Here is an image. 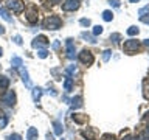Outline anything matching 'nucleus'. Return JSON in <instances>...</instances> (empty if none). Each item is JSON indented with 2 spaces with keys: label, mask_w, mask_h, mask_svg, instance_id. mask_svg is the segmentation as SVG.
<instances>
[{
  "label": "nucleus",
  "mask_w": 149,
  "mask_h": 140,
  "mask_svg": "<svg viewBox=\"0 0 149 140\" xmlns=\"http://www.w3.org/2000/svg\"><path fill=\"white\" fill-rule=\"evenodd\" d=\"M62 25V20H61L59 16H50L44 20V28L45 30H58Z\"/></svg>",
  "instance_id": "nucleus-1"
},
{
  "label": "nucleus",
  "mask_w": 149,
  "mask_h": 140,
  "mask_svg": "<svg viewBox=\"0 0 149 140\" xmlns=\"http://www.w3.org/2000/svg\"><path fill=\"white\" fill-rule=\"evenodd\" d=\"M6 6H8L9 9H13L14 13H22L25 5H23L22 0H8V2H6Z\"/></svg>",
  "instance_id": "nucleus-2"
},
{
  "label": "nucleus",
  "mask_w": 149,
  "mask_h": 140,
  "mask_svg": "<svg viewBox=\"0 0 149 140\" xmlns=\"http://www.w3.org/2000/svg\"><path fill=\"white\" fill-rule=\"evenodd\" d=\"M79 61H81L84 65H92L93 64V55L88 50H82L81 53H79Z\"/></svg>",
  "instance_id": "nucleus-3"
},
{
  "label": "nucleus",
  "mask_w": 149,
  "mask_h": 140,
  "mask_svg": "<svg viewBox=\"0 0 149 140\" xmlns=\"http://www.w3.org/2000/svg\"><path fill=\"white\" fill-rule=\"evenodd\" d=\"M2 101L5 103V104H8V106H14V104H16V93H14L13 90H8L3 95Z\"/></svg>",
  "instance_id": "nucleus-4"
},
{
  "label": "nucleus",
  "mask_w": 149,
  "mask_h": 140,
  "mask_svg": "<svg viewBox=\"0 0 149 140\" xmlns=\"http://www.w3.org/2000/svg\"><path fill=\"white\" fill-rule=\"evenodd\" d=\"M124 51H127V53H132V51H137L138 50V42L135 39H130V41H126L124 45H123Z\"/></svg>",
  "instance_id": "nucleus-5"
},
{
  "label": "nucleus",
  "mask_w": 149,
  "mask_h": 140,
  "mask_svg": "<svg viewBox=\"0 0 149 140\" xmlns=\"http://www.w3.org/2000/svg\"><path fill=\"white\" fill-rule=\"evenodd\" d=\"M65 45H67V56L70 59H74V58H76V48H74L73 41L67 39V41H65Z\"/></svg>",
  "instance_id": "nucleus-6"
},
{
  "label": "nucleus",
  "mask_w": 149,
  "mask_h": 140,
  "mask_svg": "<svg viewBox=\"0 0 149 140\" xmlns=\"http://www.w3.org/2000/svg\"><path fill=\"white\" fill-rule=\"evenodd\" d=\"M31 45L34 47V48H40V47L48 45V39H47L45 36H37V37H34V41L31 42Z\"/></svg>",
  "instance_id": "nucleus-7"
},
{
  "label": "nucleus",
  "mask_w": 149,
  "mask_h": 140,
  "mask_svg": "<svg viewBox=\"0 0 149 140\" xmlns=\"http://www.w3.org/2000/svg\"><path fill=\"white\" fill-rule=\"evenodd\" d=\"M78 6H79L78 0H65V3L62 5V9L64 11H74V9H78Z\"/></svg>",
  "instance_id": "nucleus-8"
},
{
  "label": "nucleus",
  "mask_w": 149,
  "mask_h": 140,
  "mask_svg": "<svg viewBox=\"0 0 149 140\" xmlns=\"http://www.w3.org/2000/svg\"><path fill=\"white\" fill-rule=\"evenodd\" d=\"M26 20L30 23H36L37 22V9L34 6H30L26 11Z\"/></svg>",
  "instance_id": "nucleus-9"
},
{
  "label": "nucleus",
  "mask_w": 149,
  "mask_h": 140,
  "mask_svg": "<svg viewBox=\"0 0 149 140\" xmlns=\"http://www.w3.org/2000/svg\"><path fill=\"white\" fill-rule=\"evenodd\" d=\"M96 135H98V131L95 128H88L84 131V137L87 140H96Z\"/></svg>",
  "instance_id": "nucleus-10"
},
{
  "label": "nucleus",
  "mask_w": 149,
  "mask_h": 140,
  "mask_svg": "<svg viewBox=\"0 0 149 140\" xmlns=\"http://www.w3.org/2000/svg\"><path fill=\"white\" fill-rule=\"evenodd\" d=\"M72 118H73L74 123H78V125L87 123V115H84V114H74V115H72Z\"/></svg>",
  "instance_id": "nucleus-11"
},
{
  "label": "nucleus",
  "mask_w": 149,
  "mask_h": 140,
  "mask_svg": "<svg viewBox=\"0 0 149 140\" xmlns=\"http://www.w3.org/2000/svg\"><path fill=\"white\" fill-rule=\"evenodd\" d=\"M39 137V132H37L36 128H28L26 131V140H37Z\"/></svg>",
  "instance_id": "nucleus-12"
},
{
  "label": "nucleus",
  "mask_w": 149,
  "mask_h": 140,
  "mask_svg": "<svg viewBox=\"0 0 149 140\" xmlns=\"http://www.w3.org/2000/svg\"><path fill=\"white\" fill-rule=\"evenodd\" d=\"M19 72H20V75H22V79H23V83H25V86H26V87H31V81H30V78H28L26 69L20 67V69H19Z\"/></svg>",
  "instance_id": "nucleus-13"
},
{
  "label": "nucleus",
  "mask_w": 149,
  "mask_h": 140,
  "mask_svg": "<svg viewBox=\"0 0 149 140\" xmlns=\"http://www.w3.org/2000/svg\"><path fill=\"white\" fill-rule=\"evenodd\" d=\"M64 89H65V92H70V90L73 89V79L70 78V76L65 78V81H64Z\"/></svg>",
  "instance_id": "nucleus-14"
},
{
  "label": "nucleus",
  "mask_w": 149,
  "mask_h": 140,
  "mask_svg": "<svg viewBox=\"0 0 149 140\" xmlns=\"http://www.w3.org/2000/svg\"><path fill=\"white\" fill-rule=\"evenodd\" d=\"M53 128H54V134H56V135H61V134H62V131H64L62 123H61V121H58V120L53 123Z\"/></svg>",
  "instance_id": "nucleus-15"
},
{
  "label": "nucleus",
  "mask_w": 149,
  "mask_h": 140,
  "mask_svg": "<svg viewBox=\"0 0 149 140\" xmlns=\"http://www.w3.org/2000/svg\"><path fill=\"white\" fill-rule=\"evenodd\" d=\"M11 64H13V67H16V69H20L22 65H23V61L19 58V56H14V58L11 59Z\"/></svg>",
  "instance_id": "nucleus-16"
},
{
  "label": "nucleus",
  "mask_w": 149,
  "mask_h": 140,
  "mask_svg": "<svg viewBox=\"0 0 149 140\" xmlns=\"http://www.w3.org/2000/svg\"><path fill=\"white\" fill-rule=\"evenodd\" d=\"M81 106H82V98L81 97H74L72 100V107L73 109H78V107H81Z\"/></svg>",
  "instance_id": "nucleus-17"
},
{
  "label": "nucleus",
  "mask_w": 149,
  "mask_h": 140,
  "mask_svg": "<svg viewBox=\"0 0 149 140\" xmlns=\"http://www.w3.org/2000/svg\"><path fill=\"white\" fill-rule=\"evenodd\" d=\"M8 86H9V79L6 76H2V75H0V90H5Z\"/></svg>",
  "instance_id": "nucleus-18"
},
{
  "label": "nucleus",
  "mask_w": 149,
  "mask_h": 140,
  "mask_svg": "<svg viewBox=\"0 0 149 140\" xmlns=\"http://www.w3.org/2000/svg\"><path fill=\"white\" fill-rule=\"evenodd\" d=\"M40 97H42V89L34 87V89H33V100H34V101H39Z\"/></svg>",
  "instance_id": "nucleus-19"
},
{
  "label": "nucleus",
  "mask_w": 149,
  "mask_h": 140,
  "mask_svg": "<svg viewBox=\"0 0 149 140\" xmlns=\"http://www.w3.org/2000/svg\"><path fill=\"white\" fill-rule=\"evenodd\" d=\"M0 16H2L6 22H9V23H13V17L9 16V13L6 11V9H0Z\"/></svg>",
  "instance_id": "nucleus-20"
},
{
  "label": "nucleus",
  "mask_w": 149,
  "mask_h": 140,
  "mask_svg": "<svg viewBox=\"0 0 149 140\" xmlns=\"http://www.w3.org/2000/svg\"><path fill=\"white\" fill-rule=\"evenodd\" d=\"M81 37L82 39H86V41H88L90 44H95V36H90V34H87V33H81Z\"/></svg>",
  "instance_id": "nucleus-21"
},
{
  "label": "nucleus",
  "mask_w": 149,
  "mask_h": 140,
  "mask_svg": "<svg viewBox=\"0 0 149 140\" xmlns=\"http://www.w3.org/2000/svg\"><path fill=\"white\" fill-rule=\"evenodd\" d=\"M102 19H104L106 22H110L112 19H113V14H112V11H104L102 13Z\"/></svg>",
  "instance_id": "nucleus-22"
},
{
  "label": "nucleus",
  "mask_w": 149,
  "mask_h": 140,
  "mask_svg": "<svg viewBox=\"0 0 149 140\" xmlns=\"http://www.w3.org/2000/svg\"><path fill=\"white\" fill-rule=\"evenodd\" d=\"M127 34H129V36H135V34H138V28H137V27H129Z\"/></svg>",
  "instance_id": "nucleus-23"
},
{
  "label": "nucleus",
  "mask_w": 149,
  "mask_h": 140,
  "mask_svg": "<svg viewBox=\"0 0 149 140\" xmlns=\"http://www.w3.org/2000/svg\"><path fill=\"white\" fill-rule=\"evenodd\" d=\"M110 55H112L110 50H104V51H102V61H109L110 59Z\"/></svg>",
  "instance_id": "nucleus-24"
},
{
  "label": "nucleus",
  "mask_w": 149,
  "mask_h": 140,
  "mask_svg": "<svg viewBox=\"0 0 149 140\" xmlns=\"http://www.w3.org/2000/svg\"><path fill=\"white\" fill-rule=\"evenodd\" d=\"M101 33H102V27L101 25L93 27V36H98V34H101Z\"/></svg>",
  "instance_id": "nucleus-25"
},
{
  "label": "nucleus",
  "mask_w": 149,
  "mask_h": 140,
  "mask_svg": "<svg viewBox=\"0 0 149 140\" xmlns=\"http://www.w3.org/2000/svg\"><path fill=\"white\" fill-rule=\"evenodd\" d=\"M6 140H22V137L19 134H9L6 137Z\"/></svg>",
  "instance_id": "nucleus-26"
},
{
  "label": "nucleus",
  "mask_w": 149,
  "mask_h": 140,
  "mask_svg": "<svg viewBox=\"0 0 149 140\" xmlns=\"http://www.w3.org/2000/svg\"><path fill=\"white\" fill-rule=\"evenodd\" d=\"M140 140H149V129L143 131L141 135H140Z\"/></svg>",
  "instance_id": "nucleus-27"
},
{
  "label": "nucleus",
  "mask_w": 149,
  "mask_h": 140,
  "mask_svg": "<svg viewBox=\"0 0 149 140\" xmlns=\"http://www.w3.org/2000/svg\"><path fill=\"white\" fill-rule=\"evenodd\" d=\"M72 73H76V67H74V65H70V67H67V75L70 76ZM70 78H72V76H70Z\"/></svg>",
  "instance_id": "nucleus-28"
},
{
  "label": "nucleus",
  "mask_w": 149,
  "mask_h": 140,
  "mask_svg": "<svg viewBox=\"0 0 149 140\" xmlns=\"http://www.w3.org/2000/svg\"><path fill=\"white\" fill-rule=\"evenodd\" d=\"M6 123H8V118L3 115L2 118H0V129H2V128H5V126H6Z\"/></svg>",
  "instance_id": "nucleus-29"
},
{
  "label": "nucleus",
  "mask_w": 149,
  "mask_h": 140,
  "mask_svg": "<svg viewBox=\"0 0 149 140\" xmlns=\"http://www.w3.org/2000/svg\"><path fill=\"white\" fill-rule=\"evenodd\" d=\"M37 55H39V58H42V59H44V58H47V56H48V51L42 48V50H39V53H37Z\"/></svg>",
  "instance_id": "nucleus-30"
},
{
  "label": "nucleus",
  "mask_w": 149,
  "mask_h": 140,
  "mask_svg": "<svg viewBox=\"0 0 149 140\" xmlns=\"http://www.w3.org/2000/svg\"><path fill=\"white\" fill-rule=\"evenodd\" d=\"M110 39L113 41V42H118V41L121 39V34H118V33H113V34L110 36Z\"/></svg>",
  "instance_id": "nucleus-31"
},
{
  "label": "nucleus",
  "mask_w": 149,
  "mask_h": 140,
  "mask_svg": "<svg viewBox=\"0 0 149 140\" xmlns=\"http://www.w3.org/2000/svg\"><path fill=\"white\" fill-rule=\"evenodd\" d=\"M79 23H81L82 27H90V20H88V19H81Z\"/></svg>",
  "instance_id": "nucleus-32"
},
{
  "label": "nucleus",
  "mask_w": 149,
  "mask_h": 140,
  "mask_svg": "<svg viewBox=\"0 0 149 140\" xmlns=\"http://www.w3.org/2000/svg\"><path fill=\"white\" fill-rule=\"evenodd\" d=\"M144 13H149V6H144V8H141V9H140V11H138V14H140V17H141V16H143Z\"/></svg>",
  "instance_id": "nucleus-33"
},
{
  "label": "nucleus",
  "mask_w": 149,
  "mask_h": 140,
  "mask_svg": "<svg viewBox=\"0 0 149 140\" xmlns=\"http://www.w3.org/2000/svg\"><path fill=\"white\" fill-rule=\"evenodd\" d=\"M14 42H16L17 45H22V37L20 36H14Z\"/></svg>",
  "instance_id": "nucleus-34"
},
{
  "label": "nucleus",
  "mask_w": 149,
  "mask_h": 140,
  "mask_svg": "<svg viewBox=\"0 0 149 140\" xmlns=\"http://www.w3.org/2000/svg\"><path fill=\"white\" fill-rule=\"evenodd\" d=\"M109 3L112 5V6H115V8H118V6H120V2H118V0H110Z\"/></svg>",
  "instance_id": "nucleus-35"
},
{
  "label": "nucleus",
  "mask_w": 149,
  "mask_h": 140,
  "mask_svg": "<svg viewBox=\"0 0 149 140\" xmlns=\"http://www.w3.org/2000/svg\"><path fill=\"white\" fill-rule=\"evenodd\" d=\"M102 139H104V140H113V135H110V134H106Z\"/></svg>",
  "instance_id": "nucleus-36"
},
{
  "label": "nucleus",
  "mask_w": 149,
  "mask_h": 140,
  "mask_svg": "<svg viewBox=\"0 0 149 140\" xmlns=\"http://www.w3.org/2000/svg\"><path fill=\"white\" fill-rule=\"evenodd\" d=\"M143 123H149V112L146 115H144V118H143Z\"/></svg>",
  "instance_id": "nucleus-37"
},
{
  "label": "nucleus",
  "mask_w": 149,
  "mask_h": 140,
  "mask_svg": "<svg viewBox=\"0 0 149 140\" xmlns=\"http://www.w3.org/2000/svg\"><path fill=\"white\" fill-rule=\"evenodd\" d=\"M59 47H61V44H59V42H58V41H56V42H54V44H53V48H54V50H58V48H59Z\"/></svg>",
  "instance_id": "nucleus-38"
},
{
  "label": "nucleus",
  "mask_w": 149,
  "mask_h": 140,
  "mask_svg": "<svg viewBox=\"0 0 149 140\" xmlns=\"http://www.w3.org/2000/svg\"><path fill=\"white\" fill-rule=\"evenodd\" d=\"M140 20L144 22V23H149V17H140Z\"/></svg>",
  "instance_id": "nucleus-39"
},
{
  "label": "nucleus",
  "mask_w": 149,
  "mask_h": 140,
  "mask_svg": "<svg viewBox=\"0 0 149 140\" xmlns=\"http://www.w3.org/2000/svg\"><path fill=\"white\" fill-rule=\"evenodd\" d=\"M123 140H137V139H135V137H132V135H127V137H124Z\"/></svg>",
  "instance_id": "nucleus-40"
},
{
  "label": "nucleus",
  "mask_w": 149,
  "mask_h": 140,
  "mask_svg": "<svg viewBox=\"0 0 149 140\" xmlns=\"http://www.w3.org/2000/svg\"><path fill=\"white\" fill-rule=\"evenodd\" d=\"M2 34H5V27L0 25V36H2Z\"/></svg>",
  "instance_id": "nucleus-41"
},
{
  "label": "nucleus",
  "mask_w": 149,
  "mask_h": 140,
  "mask_svg": "<svg viewBox=\"0 0 149 140\" xmlns=\"http://www.w3.org/2000/svg\"><path fill=\"white\" fill-rule=\"evenodd\" d=\"M47 139H48V140H53V135H51V134H48V135H47Z\"/></svg>",
  "instance_id": "nucleus-42"
},
{
  "label": "nucleus",
  "mask_w": 149,
  "mask_h": 140,
  "mask_svg": "<svg viewBox=\"0 0 149 140\" xmlns=\"http://www.w3.org/2000/svg\"><path fill=\"white\" fill-rule=\"evenodd\" d=\"M144 44H146V45L149 47V39H146V41H144Z\"/></svg>",
  "instance_id": "nucleus-43"
},
{
  "label": "nucleus",
  "mask_w": 149,
  "mask_h": 140,
  "mask_svg": "<svg viewBox=\"0 0 149 140\" xmlns=\"http://www.w3.org/2000/svg\"><path fill=\"white\" fill-rule=\"evenodd\" d=\"M53 2H54V3H59V2H61V0H53Z\"/></svg>",
  "instance_id": "nucleus-44"
},
{
  "label": "nucleus",
  "mask_w": 149,
  "mask_h": 140,
  "mask_svg": "<svg viewBox=\"0 0 149 140\" xmlns=\"http://www.w3.org/2000/svg\"><path fill=\"white\" fill-rule=\"evenodd\" d=\"M2 53H3V50H2V48H0V56H2Z\"/></svg>",
  "instance_id": "nucleus-45"
},
{
  "label": "nucleus",
  "mask_w": 149,
  "mask_h": 140,
  "mask_svg": "<svg viewBox=\"0 0 149 140\" xmlns=\"http://www.w3.org/2000/svg\"><path fill=\"white\" fill-rule=\"evenodd\" d=\"M130 2H132V3H134V2H138V0H130Z\"/></svg>",
  "instance_id": "nucleus-46"
},
{
  "label": "nucleus",
  "mask_w": 149,
  "mask_h": 140,
  "mask_svg": "<svg viewBox=\"0 0 149 140\" xmlns=\"http://www.w3.org/2000/svg\"><path fill=\"white\" fill-rule=\"evenodd\" d=\"M61 140H64V139H61Z\"/></svg>",
  "instance_id": "nucleus-47"
}]
</instances>
